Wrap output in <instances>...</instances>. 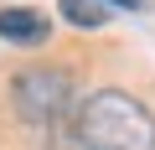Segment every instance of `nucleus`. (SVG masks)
<instances>
[{"label": "nucleus", "instance_id": "f257e3e1", "mask_svg": "<svg viewBox=\"0 0 155 150\" xmlns=\"http://www.w3.org/2000/svg\"><path fill=\"white\" fill-rule=\"evenodd\" d=\"M72 140L78 150H155V119L140 98L104 88L72 114Z\"/></svg>", "mask_w": 155, "mask_h": 150}, {"label": "nucleus", "instance_id": "f03ea898", "mask_svg": "<svg viewBox=\"0 0 155 150\" xmlns=\"http://www.w3.org/2000/svg\"><path fill=\"white\" fill-rule=\"evenodd\" d=\"M78 78L62 67H21L11 78V104L26 124H62L72 114Z\"/></svg>", "mask_w": 155, "mask_h": 150}, {"label": "nucleus", "instance_id": "7ed1b4c3", "mask_svg": "<svg viewBox=\"0 0 155 150\" xmlns=\"http://www.w3.org/2000/svg\"><path fill=\"white\" fill-rule=\"evenodd\" d=\"M0 36L16 42V47H41L52 36V21L36 5H5V11H0Z\"/></svg>", "mask_w": 155, "mask_h": 150}, {"label": "nucleus", "instance_id": "20e7f679", "mask_svg": "<svg viewBox=\"0 0 155 150\" xmlns=\"http://www.w3.org/2000/svg\"><path fill=\"white\" fill-rule=\"evenodd\" d=\"M78 31H98L104 21H109V5H104V0H62V5H57Z\"/></svg>", "mask_w": 155, "mask_h": 150}, {"label": "nucleus", "instance_id": "39448f33", "mask_svg": "<svg viewBox=\"0 0 155 150\" xmlns=\"http://www.w3.org/2000/svg\"><path fill=\"white\" fill-rule=\"evenodd\" d=\"M104 5H114V11H145L150 0H104Z\"/></svg>", "mask_w": 155, "mask_h": 150}]
</instances>
